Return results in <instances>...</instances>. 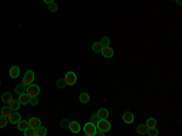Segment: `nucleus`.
Listing matches in <instances>:
<instances>
[{"instance_id": "nucleus-1", "label": "nucleus", "mask_w": 182, "mask_h": 136, "mask_svg": "<svg viewBox=\"0 0 182 136\" xmlns=\"http://www.w3.org/2000/svg\"><path fill=\"white\" fill-rule=\"evenodd\" d=\"M96 127H97L98 130H101V131H103V133L109 131L110 128H112V127H110V123L107 120V118H106V119H100L97 122V124H96Z\"/></svg>"}, {"instance_id": "nucleus-2", "label": "nucleus", "mask_w": 182, "mask_h": 136, "mask_svg": "<svg viewBox=\"0 0 182 136\" xmlns=\"http://www.w3.org/2000/svg\"><path fill=\"white\" fill-rule=\"evenodd\" d=\"M96 131H97V127H96V124L89 122V123H86L84 125V133L86 134L88 136H94L96 134Z\"/></svg>"}, {"instance_id": "nucleus-3", "label": "nucleus", "mask_w": 182, "mask_h": 136, "mask_svg": "<svg viewBox=\"0 0 182 136\" xmlns=\"http://www.w3.org/2000/svg\"><path fill=\"white\" fill-rule=\"evenodd\" d=\"M26 92L29 95V96H39V94H40L39 85H35V84L28 85L27 89H26Z\"/></svg>"}, {"instance_id": "nucleus-4", "label": "nucleus", "mask_w": 182, "mask_h": 136, "mask_svg": "<svg viewBox=\"0 0 182 136\" xmlns=\"http://www.w3.org/2000/svg\"><path fill=\"white\" fill-rule=\"evenodd\" d=\"M34 79H35V78H34V72H33V70H27L26 74H24V78H23V80H22V83L26 85V86H28V85L33 84Z\"/></svg>"}, {"instance_id": "nucleus-5", "label": "nucleus", "mask_w": 182, "mask_h": 136, "mask_svg": "<svg viewBox=\"0 0 182 136\" xmlns=\"http://www.w3.org/2000/svg\"><path fill=\"white\" fill-rule=\"evenodd\" d=\"M64 80H66V84L69 85V86H72L77 83V74L74 72H68L67 74L64 75Z\"/></svg>"}, {"instance_id": "nucleus-6", "label": "nucleus", "mask_w": 182, "mask_h": 136, "mask_svg": "<svg viewBox=\"0 0 182 136\" xmlns=\"http://www.w3.org/2000/svg\"><path fill=\"white\" fill-rule=\"evenodd\" d=\"M21 118L22 117H21V114H19L18 112H16V111H12V113L7 117V120L11 124H17L19 120H21Z\"/></svg>"}, {"instance_id": "nucleus-7", "label": "nucleus", "mask_w": 182, "mask_h": 136, "mask_svg": "<svg viewBox=\"0 0 182 136\" xmlns=\"http://www.w3.org/2000/svg\"><path fill=\"white\" fill-rule=\"evenodd\" d=\"M101 54H102V56L104 58H110V57H113L114 51H113V49L110 46H104L102 49V51H101Z\"/></svg>"}, {"instance_id": "nucleus-8", "label": "nucleus", "mask_w": 182, "mask_h": 136, "mask_svg": "<svg viewBox=\"0 0 182 136\" xmlns=\"http://www.w3.org/2000/svg\"><path fill=\"white\" fill-rule=\"evenodd\" d=\"M70 131L74 133V134H78L80 131V124L77 120H73V122H69V128H68Z\"/></svg>"}, {"instance_id": "nucleus-9", "label": "nucleus", "mask_w": 182, "mask_h": 136, "mask_svg": "<svg viewBox=\"0 0 182 136\" xmlns=\"http://www.w3.org/2000/svg\"><path fill=\"white\" fill-rule=\"evenodd\" d=\"M10 77H11L12 79H16L19 77V73H21V69H19L18 66H12L11 68H10Z\"/></svg>"}, {"instance_id": "nucleus-10", "label": "nucleus", "mask_w": 182, "mask_h": 136, "mask_svg": "<svg viewBox=\"0 0 182 136\" xmlns=\"http://www.w3.org/2000/svg\"><path fill=\"white\" fill-rule=\"evenodd\" d=\"M28 123H29V127H32L34 129H37L38 127H40L41 125V122H40L39 118H35V117H30L28 119Z\"/></svg>"}, {"instance_id": "nucleus-11", "label": "nucleus", "mask_w": 182, "mask_h": 136, "mask_svg": "<svg viewBox=\"0 0 182 136\" xmlns=\"http://www.w3.org/2000/svg\"><path fill=\"white\" fill-rule=\"evenodd\" d=\"M123 120L126 124H131L134 122V114L131 112H129V111H126V112L123 114Z\"/></svg>"}, {"instance_id": "nucleus-12", "label": "nucleus", "mask_w": 182, "mask_h": 136, "mask_svg": "<svg viewBox=\"0 0 182 136\" xmlns=\"http://www.w3.org/2000/svg\"><path fill=\"white\" fill-rule=\"evenodd\" d=\"M18 101H19V103L21 105H28L29 103V98H30V96L27 94V92H23V94H21V95H18Z\"/></svg>"}, {"instance_id": "nucleus-13", "label": "nucleus", "mask_w": 182, "mask_h": 136, "mask_svg": "<svg viewBox=\"0 0 182 136\" xmlns=\"http://www.w3.org/2000/svg\"><path fill=\"white\" fill-rule=\"evenodd\" d=\"M27 128H29L28 120H19V122L17 123V129L19 130V131H24Z\"/></svg>"}, {"instance_id": "nucleus-14", "label": "nucleus", "mask_w": 182, "mask_h": 136, "mask_svg": "<svg viewBox=\"0 0 182 136\" xmlns=\"http://www.w3.org/2000/svg\"><path fill=\"white\" fill-rule=\"evenodd\" d=\"M48 134V129L45 127H38L37 129H35V136H45Z\"/></svg>"}, {"instance_id": "nucleus-15", "label": "nucleus", "mask_w": 182, "mask_h": 136, "mask_svg": "<svg viewBox=\"0 0 182 136\" xmlns=\"http://www.w3.org/2000/svg\"><path fill=\"white\" fill-rule=\"evenodd\" d=\"M136 131H137V134H140V135H146L148 131V127L146 124H140L137 127V129H136Z\"/></svg>"}, {"instance_id": "nucleus-16", "label": "nucleus", "mask_w": 182, "mask_h": 136, "mask_svg": "<svg viewBox=\"0 0 182 136\" xmlns=\"http://www.w3.org/2000/svg\"><path fill=\"white\" fill-rule=\"evenodd\" d=\"M97 115H98L100 119H106V118H108L109 113H108V111L106 109V108H100L97 111Z\"/></svg>"}, {"instance_id": "nucleus-17", "label": "nucleus", "mask_w": 182, "mask_h": 136, "mask_svg": "<svg viewBox=\"0 0 182 136\" xmlns=\"http://www.w3.org/2000/svg\"><path fill=\"white\" fill-rule=\"evenodd\" d=\"M26 89H27L26 85H24L23 83H21V84L16 85V88H15V92H16L17 95H21L23 92H26Z\"/></svg>"}, {"instance_id": "nucleus-18", "label": "nucleus", "mask_w": 182, "mask_h": 136, "mask_svg": "<svg viewBox=\"0 0 182 136\" xmlns=\"http://www.w3.org/2000/svg\"><path fill=\"white\" fill-rule=\"evenodd\" d=\"M7 105L10 106V108H11L12 111H17V109L19 108V105H21V103H19L18 98H17V100H13V98H12L11 101H10Z\"/></svg>"}, {"instance_id": "nucleus-19", "label": "nucleus", "mask_w": 182, "mask_h": 136, "mask_svg": "<svg viewBox=\"0 0 182 136\" xmlns=\"http://www.w3.org/2000/svg\"><path fill=\"white\" fill-rule=\"evenodd\" d=\"M79 101L82 103H88L90 101V95L88 92H82L79 96Z\"/></svg>"}, {"instance_id": "nucleus-20", "label": "nucleus", "mask_w": 182, "mask_h": 136, "mask_svg": "<svg viewBox=\"0 0 182 136\" xmlns=\"http://www.w3.org/2000/svg\"><path fill=\"white\" fill-rule=\"evenodd\" d=\"M102 49H103V45L101 44V42L92 44V51H94V52H97V54H98V52L102 51Z\"/></svg>"}, {"instance_id": "nucleus-21", "label": "nucleus", "mask_w": 182, "mask_h": 136, "mask_svg": "<svg viewBox=\"0 0 182 136\" xmlns=\"http://www.w3.org/2000/svg\"><path fill=\"white\" fill-rule=\"evenodd\" d=\"M12 100V96H11V94L10 92H4L3 94V96H1V101L4 103H9L10 101Z\"/></svg>"}, {"instance_id": "nucleus-22", "label": "nucleus", "mask_w": 182, "mask_h": 136, "mask_svg": "<svg viewBox=\"0 0 182 136\" xmlns=\"http://www.w3.org/2000/svg\"><path fill=\"white\" fill-rule=\"evenodd\" d=\"M0 112H1V115H4V117H6V118H7L9 115L12 113V109L10 108V106H7V107H3Z\"/></svg>"}, {"instance_id": "nucleus-23", "label": "nucleus", "mask_w": 182, "mask_h": 136, "mask_svg": "<svg viewBox=\"0 0 182 136\" xmlns=\"http://www.w3.org/2000/svg\"><path fill=\"white\" fill-rule=\"evenodd\" d=\"M146 125L148 127V129L149 128H157V120L154 118H149V119H147V122H146Z\"/></svg>"}, {"instance_id": "nucleus-24", "label": "nucleus", "mask_w": 182, "mask_h": 136, "mask_svg": "<svg viewBox=\"0 0 182 136\" xmlns=\"http://www.w3.org/2000/svg\"><path fill=\"white\" fill-rule=\"evenodd\" d=\"M23 134H24V136H35V129L29 127V128H27L26 130H24Z\"/></svg>"}, {"instance_id": "nucleus-25", "label": "nucleus", "mask_w": 182, "mask_h": 136, "mask_svg": "<svg viewBox=\"0 0 182 136\" xmlns=\"http://www.w3.org/2000/svg\"><path fill=\"white\" fill-rule=\"evenodd\" d=\"M7 118L6 117H4V115H1V117H0V129H4L5 127H6L7 125Z\"/></svg>"}, {"instance_id": "nucleus-26", "label": "nucleus", "mask_w": 182, "mask_h": 136, "mask_svg": "<svg viewBox=\"0 0 182 136\" xmlns=\"http://www.w3.org/2000/svg\"><path fill=\"white\" fill-rule=\"evenodd\" d=\"M56 86H57L58 89L66 88V86H67V84H66V80H64V79H58L57 82H56Z\"/></svg>"}, {"instance_id": "nucleus-27", "label": "nucleus", "mask_w": 182, "mask_h": 136, "mask_svg": "<svg viewBox=\"0 0 182 136\" xmlns=\"http://www.w3.org/2000/svg\"><path fill=\"white\" fill-rule=\"evenodd\" d=\"M101 44L103 45V48L104 46H109V44H110V40L108 37H102L101 38Z\"/></svg>"}, {"instance_id": "nucleus-28", "label": "nucleus", "mask_w": 182, "mask_h": 136, "mask_svg": "<svg viewBox=\"0 0 182 136\" xmlns=\"http://www.w3.org/2000/svg\"><path fill=\"white\" fill-rule=\"evenodd\" d=\"M61 127H62V129H66V130H67V129L69 128V120H68L67 118L62 119V120H61Z\"/></svg>"}, {"instance_id": "nucleus-29", "label": "nucleus", "mask_w": 182, "mask_h": 136, "mask_svg": "<svg viewBox=\"0 0 182 136\" xmlns=\"http://www.w3.org/2000/svg\"><path fill=\"white\" fill-rule=\"evenodd\" d=\"M49 10H50L51 12H56L57 10H58V5H57V4H55V3L49 4Z\"/></svg>"}, {"instance_id": "nucleus-30", "label": "nucleus", "mask_w": 182, "mask_h": 136, "mask_svg": "<svg viewBox=\"0 0 182 136\" xmlns=\"http://www.w3.org/2000/svg\"><path fill=\"white\" fill-rule=\"evenodd\" d=\"M147 134L149 136H157V135H158V130H157V128H149Z\"/></svg>"}, {"instance_id": "nucleus-31", "label": "nucleus", "mask_w": 182, "mask_h": 136, "mask_svg": "<svg viewBox=\"0 0 182 136\" xmlns=\"http://www.w3.org/2000/svg\"><path fill=\"white\" fill-rule=\"evenodd\" d=\"M29 105L37 106V105H38V96H30V98H29Z\"/></svg>"}, {"instance_id": "nucleus-32", "label": "nucleus", "mask_w": 182, "mask_h": 136, "mask_svg": "<svg viewBox=\"0 0 182 136\" xmlns=\"http://www.w3.org/2000/svg\"><path fill=\"white\" fill-rule=\"evenodd\" d=\"M98 120H100L98 115H97V114H92V117H91V123L97 124V122H98Z\"/></svg>"}, {"instance_id": "nucleus-33", "label": "nucleus", "mask_w": 182, "mask_h": 136, "mask_svg": "<svg viewBox=\"0 0 182 136\" xmlns=\"http://www.w3.org/2000/svg\"><path fill=\"white\" fill-rule=\"evenodd\" d=\"M103 131H101V130H100V131H96V134L95 135H97V136H103Z\"/></svg>"}, {"instance_id": "nucleus-34", "label": "nucleus", "mask_w": 182, "mask_h": 136, "mask_svg": "<svg viewBox=\"0 0 182 136\" xmlns=\"http://www.w3.org/2000/svg\"><path fill=\"white\" fill-rule=\"evenodd\" d=\"M43 1H44L45 4H48V5H49V4H51V3H54V0H43Z\"/></svg>"}, {"instance_id": "nucleus-35", "label": "nucleus", "mask_w": 182, "mask_h": 136, "mask_svg": "<svg viewBox=\"0 0 182 136\" xmlns=\"http://www.w3.org/2000/svg\"><path fill=\"white\" fill-rule=\"evenodd\" d=\"M176 3H177L179 5H181L182 4V0H176Z\"/></svg>"}, {"instance_id": "nucleus-36", "label": "nucleus", "mask_w": 182, "mask_h": 136, "mask_svg": "<svg viewBox=\"0 0 182 136\" xmlns=\"http://www.w3.org/2000/svg\"><path fill=\"white\" fill-rule=\"evenodd\" d=\"M0 111H1V108H0Z\"/></svg>"}, {"instance_id": "nucleus-37", "label": "nucleus", "mask_w": 182, "mask_h": 136, "mask_svg": "<svg viewBox=\"0 0 182 136\" xmlns=\"http://www.w3.org/2000/svg\"><path fill=\"white\" fill-rule=\"evenodd\" d=\"M0 84H1V82H0Z\"/></svg>"}, {"instance_id": "nucleus-38", "label": "nucleus", "mask_w": 182, "mask_h": 136, "mask_svg": "<svg viewBox=\"0 0 182 136\" xmlns=\"http://www.w3.org/2000/svg\"><path fill=\"white\" fill-rule=\"evenodd\" d=\"M174 1H175V0H174Z\"/></svg>"}]
</instances>
